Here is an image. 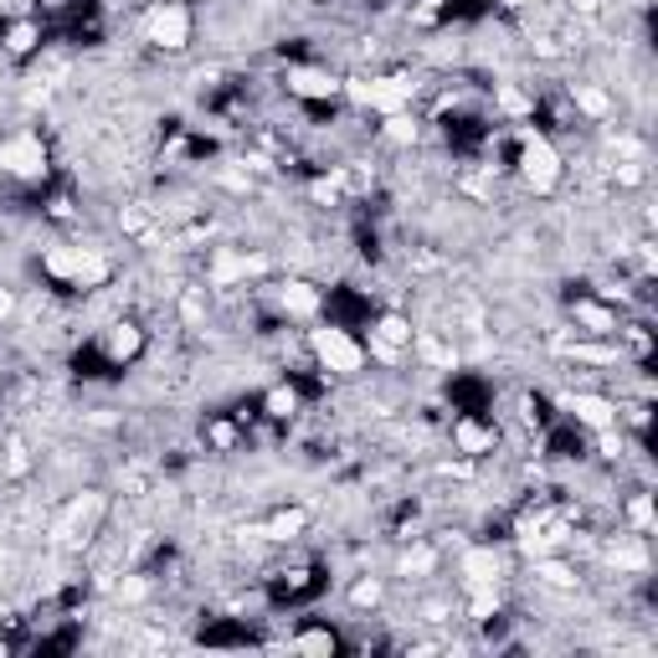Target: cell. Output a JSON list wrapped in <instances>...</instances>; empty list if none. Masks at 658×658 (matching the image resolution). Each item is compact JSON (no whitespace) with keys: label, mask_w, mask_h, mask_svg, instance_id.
I'll return each mask as SVG.
<instances>
[{"label":"cell","mask_w":658,"mask_h":658,"mask_svg":"<svg viewBox=\"0 0 658 658\" xmlns=\"http://www.w3.org/2000/svg\"><path fill=\"white\" fill-rule=\"evenodd\" d=\"M310 355L324 376H340V381H355L365 371V340H355L345 324H314L310 330Z\"/></svg>","instance_id":"cell-1"},{"label":"cell","mask_w":658,"mask_h":658,"mask_svg":"<svg viewBox=\"0 0 658 658\" xmlns=\"http://www.w3.org/2000/svg\"><path fill=\"white\" fill-rule=\"evenodd\" d=\"M514 165H520V180L536 190V196H551L566 180V160L546 129H520V155H514Z\"/></svg>","instance_id":"cell-2"},{"label":"cell","mask_w":658,"mask_h":658,"mask_svg":"<svg viewBox=\"0 0 658 658\" xmlns=\"http://www.w3.org/2000/svg\"><path fill=\"white\" fill-rule=\"evenodd\" d=\"M196 37V16L186 0H155L145 11V41L155 52H186Z\"/></svg>","instance_id":"cell-3"},{"label":"cell","mask_w":658,"mask_h":658,"mask_svg":"<svg viewBox=\"0 0 658 658\" xmlns=\"http://www.w3.org/2000/svg\"><path fill=\"white\" fill-rule=\"evenodd\" d=\"M340 94L350 98V104H361V108H376V114H402L406 104H412L416 94V82L412 78H345V88Z\"/></svg>","instance_id":"cell-4"},{"label":"cell","mask_w":658,"mask_h":658,"mask_svg":"<svg viewBox=\"0 0 658 658\" xmlns=\"http://www.w3.org/2000/svg\"><path fill=\"white\" fill-rule=\"evenodd\" d=\"M47 170H52V155H47L41 135H11V139H0V175H11V180H27V186H37V180H47Z\"/></svg>","instance_id":"cell-5"},{"label":"cell","mask_w":658,"mask_h":658,"mask_svg":"<svg viewBox=\"0 0 658 658\" xmlns=\"http://www.w3.org/2000/svg\"><path fill=\"white\" fill-rule=\"evenodd\" d=\"M561 406H566V416H571L577 428H587V432L618 428V402H612V396H602V391H566Z\"/></svg>","instance_id":"cell-6"},{"label":"cell","mask_w":658,"mask_h":658,"mask_svg":"<svg viewBox=\"0 0 658 658\" xmlns=\"http://www.w3.org/2000/svg\"><path fill=\"white\" fill-rule=\"evenodd\" d=\"M283 88H288V98H304V104H330V98H340L345 78H335L330 68H310V62H294V68L283 72Z\"/></svg>","instance_id":"cell-7"},{"label":"cell","mask_w":658,"mask_h":658,"mask_svg":"<svg viewBox=\"0 0 658 658\" xmlns=\"http://www.w3.org/2000/svg\"><path fill=\"white\" fill-rule=\"evenodd\" d=\"M499 571L504 561L494 556V546H469V551L458 556V577H463V591H499Z\"/></svg>","instance_id":"cell-8"},{"label":"cell","mask_w":658,"mask_h":658,"mask_svg":"<svg viewBox=\"0 0 658 658\" xmlns=\"http://www.w3.org/2000/svg\"><path fill=\"white\" fill-rule=\"evenodd\" d=\"M453 448L463 458H489L499 448V432H494V422H484V416H473V412H463V416H453Z\"/></svg>","instance_id":"cell-9"},{"label":"cell","mask_w":658,"mask_h":658,"mask_svg":"<svg viewBox=\"0 0 658 658\" xmlns=\"http://www.w3.org/2000/svg\"><path fill=\"white\" fill-rule=\"evenodd\" d=\"M98 350H104L108 365H129L139 350H145V330H139L135 320H114L104 335H98Z\"/></svg>","instance_id":"cell-10"},{"label":"cell","mask_w":658,"mask_h":658,"mask_svg":"<svg viewBox=\"0 0 658 658\" xmlns=\"http://www.w3.org/2000/svg\"><path fill=\"white\" fill-rule=\"evenodd\" d=\"M571 320L581 324V335H591V340H612L618 335V310L607 304V298H597V294H587V298H577L571 304Z\"/></svg>","instance_id":"cell-11"},{"label":"cell","mask_w":658,"mask_h":658,"mask_svg":"<svg viewBox=\"0 0 658 658\" xmlns=\"http://www.w3.org/2000/svg\"><path fill=\"white\" fill-rule=\"evenodd\" d=\"M273 298H278V310L288 314V320H314V314L324 310V294L314 288V283H304V278L278 283V288H273Z\"/></svg>","instance_id":"cell-12"},{"label":"cell","mask_w":658,"mask_h":658,"mask_svg":"<svg viewBox=\"0 0 658 658\" xmlns=\"http://www.w3.org/2000/svg\"><path fill=\"white\" fill-rule=\"evenodd\" d=\"M41 47V21L27 16V21H11V27L0 31V52L6 57H31Z\"/></svg>","instance_id":"cell-13"},{"label":"cell","mask_w":658,"mask_h":658,"mask_svg":"<svg viewBox=\"0 0 658 658\" xmlns=\"http://www.w3.org/2000/svg\"><path fill=\"white\" fill-rule=\"evenodd\" d=\"M298 406H304V391H298L294 381H278V386H268V396H263V412H268L273 422H294Z\"/></svg>","instance_id":"cell-14"},{"label":"cell","mask_w":658,"mask_h":658,"mask_svg":"<svg viewBox=\"0 0 658 658\" xmlns=\"http://www.w3.org/2000/svg\"><path fill=\"white\" fill-rule=\"evenodd\" d=\"M310 530V510H278L268 524H263V540H273V546H288V540H298Z\"/></svg>","instance_id":"cell-15"},{"label":"cell","mask_w":658,"mask_h":658,"mask_svg":"<svg viewBox=\"0 0 658 658\" xmlns=\"http://www.w3.org/2000/svg\"><path fill=\"white\" fill-rule=\"evenodd\" d=\"M432 571H438V551H432L428 540H416L412 551H402V561H396V577L402 581H428Z\"/></svg>","instance_id":"cell-16"},{"label":"cell","mask_w":658,"mask_h":658,"mask_svg":"<svg viewBox=\"0 0 658 658\" xmlns=\"http://www.w3.org/2000/svg\"><path fill=\"white\" fill-rule=\"evenodd\" d=\"M622 520H628L632 536H654V499H648V489L628 494V504H622Z\"/></svg>","instance_id":"cell-17"},{"label":"cell","mask_w":658,"mask_h":658,"mask_svg":"<svg viewBox=\"0 0 658 658\" xmlns=\"http://www.w3.org/2000/svg\"><path fill=\"white\" fill-rule=\"evenodd\" d=\"M381 135H386V145H416L422 139V119L416 114H386V124H381Z\"/></svg>","instance_id":"cell-18"},{"label":"cell","mask_w":658,"mask_h":658,"mask_svg":"<svg viewBox=\"0 0 658 658\" xmlns=\"http://www.w3.org/2000/svg\"><path fill=\"white\" fill-rule=\"evenodd\" d=\"M288 648H294V654H335L340 638L330 628H310V632H294V638H288Z\"/></svg>","instance_id":"cell-19"},{"label":"cell","mask_w":658,"mask_h":658,"mask_svg":"<svg viewBox=\"0 0 658 658\" xmlns=\"http://www.w3.org/2000/svg\"><path fill=\"white\" fill-rule=\"evenodd\" d=\"M381 597H386V587H381V577H355L350 581V607H381Z\"/></svg>","instance_id":"cell-20"},{"label":"cell","mask_w":658,"mask_h":658,"mask_svg":"<svg viewBox=\"0 0 658 658\" xmlns=\"http://www.w3.org/2000/svg\"><path fill=\"white\" fill-rule=\"evenodd\" d=\"M212 443L227 453V448H237V428L232 422H212Z\"/></svg>","instance_id":"cell-21"},{"label":"cell","mask_w":658,"mask_h":658,"mask_svg":"<svg viewBox=\"0 0 658 658\" xmlns=\"http://www.w3.org/2000/svg\"><path fill=\"white\" fill-rule=\"evenodd\" d=\"M11 320H16V288L0 283V324H11Z\"/></svg>","instance_id":"cell-22"},{"label":"cell","mask_w":658,"mask_h":658,"mask_svg":"<svg viewBox=\"0 0 658 658\" xmlns=\"http://www.w3.org/2000/svg\"><path fill=\"white\" fill-rule=\"evenodd\" d=\"M499 6H504V11H520V6H530V0H499Z\"/></svg>","instance_id":"cell-23"}]
</instances>
